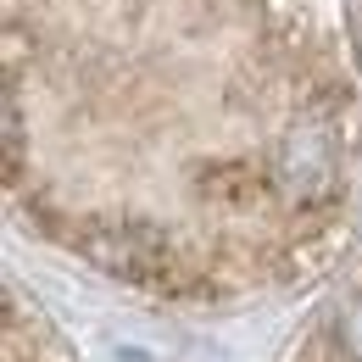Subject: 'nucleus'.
I'll use <instances>...</instances> for the list:
<instances>
[{"mask_svg":"<svg viewBox=\"0 0 362 362\" xmlns=\"http://www.w3.org/2000/svg\"><path fill=\"white\" fill-rule=\"evenodd\" d=\"M73 245L90 257L100 273L134 284V290H156V296H184L195 279L184 268L173 234L145 218H95L73 234Z\"/></svg>","mask_w":362,"mask_h":362,"instance_id":"nucleus-1","label":"nucleus"},{"mask_svg":"<svg viewBox=\"0 0 362 362\" xmlns=\"http://www.w3.org/2000/svg\"><path fill=\"white\" fill-rule=\"evenodd\" d=\"M273 179L284 189V201H296V206H323L334 195V184H340V139H334V123L323 112H307L284 134Z\"/></svg>","mask_w":362,"mask_h":362,"instance_id":"nucleus-2","label":"nucleus"},{"mask_svg":"<svg viewBox=\"0 0 362 362\" xmlns=\"http://www.w3.org/2000/svg\"><path fill=\"white\" fill-rule=\"evenodd\" d=\"M340 346L351 362H362V301H351V313L340 317Z\"/></svg>","mask_w":362,"mask_h":362,"instance_id":"nucleus-4","label":"nucleus"},{"mask_svg":"<svg viewBox=\"0 0 362 362\" xmlns=\"http://www.w3.org/2000/svg\"><path fill=\"white\" fill-rule=\"evenodd\" d=\"M201 195L218 206H251L262 195V173L251 162H212V168H201Z\"/></svg>","mask_w":362,"mask_h":362,"instance_id":"nucleus-3","label":"nucleus"}]
</instances>
